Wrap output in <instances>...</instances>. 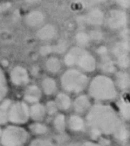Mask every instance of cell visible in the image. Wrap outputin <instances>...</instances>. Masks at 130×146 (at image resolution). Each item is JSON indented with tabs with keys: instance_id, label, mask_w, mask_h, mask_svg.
Wrapping results in <instances>:
<instances>
[{
	"instance_id": "d6a6232c",
	"label": "cell",
	"mask_w": 130,
	"mask_h": 146,
	"mask_svg": "<svg viewBox=\"0 0 130 146\" xmlns=\"http://www.w3.org/2000/svg\"><path fill=\"white\" fill-rule=\"evenodd\" d=\"M117 137L120 139H125L127 138V132L125 129H120L118 130V135Z\"/></svg>"
},
{
	"instance_id": "ab89813d",
	"label": "cell",
	"mask_w": 130,
	"mask_h": 146,
	"mask_svg": "<svg viewBox=\"0 0 130 146\" xmlns=\"http://www.w3.org/2000/svg\"><path fill=\"white\" fill-rule=\"evenodd\" d=\"M83 146H100V145H95V144H93V143H86V144H84Z\"/></svg>"
},
{
	"instance_id": "4dcf8cb0",
	"label": "cell",
	"mask_w": 130,
	"mask_h": 146,
	"mask_svg": "<svg viewBox=\"0 0 130 146\" xmlns=\"http://www.w3.org/2000/svg\"><path fill=\"white\" fill-rule=\"evenodd\" d=\"M47 110L49 112V114L53 115L56 112L57 110V104L54 102H49L47 104Z\"/></svg>"
},
{
	"instance_id": "83f0119b",
	"label": "cell",
	"mask_w": 130,
	"mask_h": 146,
	"mask_svg": "<svg viewBox=\"0 0 130 146\" xmlns=\"http://www.w3.org/2000/svg\"><path fill=\"white\" fill-rule=\"evenodd\" d=\"M39 52L42 56H49L53 53V45L52 44H43L40 47Z\"/></svg>"
},
{
	"instance_id": "7a4b0ae2",
	"label": "cell",
	"mask_w": 130,
	"mask_h": 146,
	"mask_svg": "<svg viewBox=\"0 0 130 146\" xmlns=\"http://www.w3.org/2000/svg\"><path fill=\"white\" fill-rule=\"evenodd\" d=\"M64 62L68 67L77 66L81 70L92 72L96 68L95 57L85 48L74 46L68 50L64 56Z\"/></svg>"
},
{
	"instance_id": "44dd1931",
	"label": "cell",
	"mask_w": 130,
	"mask_h": 146,
	"mask_svg": "<svg viewBox=\"0 0 130 146\" xmlns=\"http://www.w3.org/2000/svg\"><path fill=\"white\" fill-rule=\"evenodd\" d=\"M117 81L119 87L125 89L129 86V76L125 72H118L117 74Z\"/></svg>"
},
{
	"instance_id": "5b68a950",
	"label": "cell",
	"mask_w": 130,
	"mask_h": 146,
	"mask_svg": "<svg viewBox=\"0 0 130 146\" xmlns=\"http://www.w3.org/2000/svg\"><path fill=\"white\" fill-rule=\"evenodd\" d=\"M129 21L128 14L125 9L121 8H113L106 14L105 23L112 31H119L124 29Z\"/></svg>"
},
{
	"instance_id": "2e32d148",
	"label": "cell",
	"mask_w": 130,
	"mask_h": 146,
	"mask_svg": "<svg viewBox=\"0 0 130 146\" xmlns=\"http://www.w3.org/2000/svg\"><path fill=\"white\" fill-rule=\"evenodd\" d=\"M75 40L76 43L77 44V46L83 47V48L91 43L88 32H84V31L77 32V33L75 34Z\"/></svg>"
},
{
	"instance_id": "8992f818",
	"label": "cell",
	"mask_w": 130,
	"mask_h": 146,
	"mask_svg": "<svg viewBox=\"0 0 130 146\" xmlns=\"http://www.w3.org/2000/svg\"><path fill=\"white\" fill-rule=\"evenodd\" d=\"M26 133L24 129L9 127H7L1 139V143L3 146H21L26 140Z\"/></svg>"
},
{
	"instance_id": "9c48e42d",
	"label": "cell",
	"mask_w": 130,
	"mask_h": 146,
	"mask_svg": "<svg viewBox=\"0 0 130 146\" xmlns=\"http://www.w3.org/2000/svg\"><path fill=\"white\" fill-rule=\"evenodd\" d=\"M106 13L99 7L91 8L83 16V22L89 26L98 27L105 24Z\"/></svg>"
},
{
	"instance_id": "e0dca14e",
	"label": "cell",
	"mask_w": 130,
	"mask_h": 146,
	"mask_svg": "<svg viewBox=\"0 0 130 146\" xmlns=\"http://www.w3.org/2000/svg\"><path fill=\"white\" fill-rule=\"evenodd\" d=\"M39 98H40V91L37 86H32L28 87L25 95V98L26 101H28L29 103H35L38 101Z\"/></svg>"
},
{
	"instance_id": "9a60e30c",
	"label": "cell",
	"mask_w": 130,
	"mask_h": 146,
	"mask_svg": "<svg viewBox=\"0 0 130 146\" xmlns=\"http://www.w3.org/2000/svg\"><path fill=\"white\" fill-rule=\"evenodd\" d=\"M90 103L89 100L85 96H81L77 98L74 102L75 110L78 113H83L89 108Z\"/></svg>"
},
{
	"instance_id": "74e56055",
	"label": "cell",
	"mask_w": 130,
	"mask_h": 146,
	"mask_svg": "<svg viewBox=\"0 0 130 146\" xmlns=\"http://www.w3.org/2000/svg\"><path fill=\"white\" fill-rule=\"evenodd\" d=\"M4 10H5V4L0 3V15L4 12Z\"/></svg>"
},
{
	"instance_id": "7402d4cb",
	"label": "cell",
	"mask_w": 130,
	"mask_h": 146,
	"mask_svg": "<svg viewBox=\"0 0 130 146\" xmlns=\"http://www.w3.org/2000/svg\"><path fill=\"white\" fill-rule=\"evenodd\" d=\"M70 128L73 131H80L83 128V121L77 115H72L69 120Z\"/></svg>"
},
{
	"instance_id": "8fae6325",
	"label": "cell",
	"mask_w": 130,
	"mask_h": 146,
	"mask_svg": "<svg viewBox=\"0 0 130 146\" xmlns=\"http://www.w3.org/2000/svg\"><path fill=\"white\" fill-rule=\"evenodd\" d=\"M58 35V29L55 25L51 23H44L42 27L37 29L36 36L38 39L43 42L54 40Z\"/></svg>"
},
{
	"instance_id": "4fadbf2b",
	"label": "cell",
	"mask_w": 130,
	"mask_h": 146,
	"mask_svg": "<svg viewBox=\"0 0 130 146\" xmlns=\"http://www.w3.org/2000/svg\"><path fill=\"white\" fill-rule=\"evenodd\" d=\"M10 78L14 85L20 86L28 81V73L24 67L15 66L11 70Z\"/></svg>"
},
{
	"instance_id": "f1b7e54d",
	"label": "cell",
	"mask_w": 130,
	"mask_h": 146,
	"mask_svg": "<svg viewBox=\"0 0 130 146\" xmlns=\"http://www.w3.org/2000/svg\"><path fill=\"white\" fill-rule=\"evenodd\" d=\"M5 80H4V75L3 74V71L0 68V99L5 93Z\"/></svg>"
},
{
	"instance_id": "cb8c5ba5",
	"label": "cell",
	"mask_w": 130,
	"mask_h": 146,
	"mask_svg": "<svg viewBox=\"0 0 130 146\" xmlns=\"http://www.w3.org/2000/svg\"><path fill=\"white\" fill-rule=\"evenodd\" d=\"M53 45V53H57V54H61L64 53L68 47V44L66 41L63 40V41H60L55 44H52Z\"/></svg>"
},
{
	"instance_id": "d590c367",
	"label": "cell",
	"mask_w": 130,
	"mask_h": 146,
	"mask_svg": "<svg viewBox=\"0 0 130 146\" xmlns=\"http://www.w3.org/2000/svg\"><path fill=\"white\" fill-rule=\"evenodd\" d=\"M6 121V115L4 111H0V123H4Z\"/></svg>"
},
{
	"instance_id": "603a6c76",
	"label": "cell",
	"mask_w": 130,
	"mask_h": 146,
	"mask_svg": "<svg viewBox=\"0 0 130 146\" xmlns=\"http://www.w3.org/2000/svg\"><path fill=\"white\" fill-rule=\"evenodd\" d=\"M57 107H60L61 110H67L69 109L71 105L70 98L67 95L64 93H60L57 97V102H56Z\"/></svg>"
},
{
	"instance_id": "1f68e13d",
	"label": "cell",
	"mask_w": 130,
	"mask_h": 146,
	"mask_svg": "<svg viewBox=\"0 0 130 146\" xmlns=\"http://www.w3.org/2000/svg\"><path fill=\"white\" fill-rule=\"evenodd\" d=\"M31 146H52V145L48 142V141H44V140H37L35 142H33Z\"/></svg>"
},
{
	"instance_id": "ffe728a7",
	"label": "cell",
	"mask_w": 130,
	"mask_h": 146,
	"mask_svg": "<svg viewBox=\"0 0 130 146\" xmlns=\"http://www.w3.org/2000/svg\"><path fill=\"white\" fill-rule=\"evenodd\" d=\"M88 33L89 35V38H90L91 42H100L105 38L104 33L100 29H99L97 27H95V28L90 29L88 32Z\"/></svg>"
},
{
	"instance_id": "ba28073f",
	"label": "cell",
	"mask_w": 130,
	"mask_h": 146,
	"mask_svg": "<svg viewBox=\"0 0 130 146\" xmlns=\"http://www.w3.org/2000/svg\"><path fill=\"white\" fill-rule=\"evenodd\" d=\"M29 116L27 106L24 103H17L14 104L9 112V120L14 123L26 122Z\"/></svg>"
},
{
	"instance_id": "ac0fdd59",
	"label": "cell",
	"mask_w": 130,
	"mask_h": 146,
	"mask_svg": "<svg viewBox=\"0 0 130 146\" xmlns=\"http://www.w3.org/2000/svg\"><path fill=\"white\" fill-rule=\"evenodd\" d=\"M42 86H43V92L48 94V95H50L52 93L54 92L55 89H56V84H55V81L51 79V78H45L43 82H42Z\"/></svg>"
},
{
	"instance_id": "8d00e7d4",
	"label": "cell",
	"mask_w": 130,
	"mask_h": 146,
	"mask_svg": "<svg viewBox=\"0 0 130 146\" xmlns=\"http://www.w3.org/2000/svg\"><path fill=\"white\" fill-rule=\"evenodd\" d=\"M41 0H25V2L28 4H35L37 3L38 2H40Z\"/></svg>"
},
{
	"instance_id": "6da1fadb",
	"label": "cell",
	"mask_w": 130,
	"mask_h": 146,
	"mask_svg": "<svg viewBox=\"0 0 130 146\" xmlns=\"http://www.w3.org/2000/svg\"><path fill=\"white\" fill-rule=\"evenodd\" d=\"M88 120L93 128L106 133H112L118 130L119 120L116 113L107 106H95L90 111Z\"/></svg>"
},
{
	"instance_id": "60d3db41",
	"label": "cell",
	"mask_w": 130,
	"mask_h": 146,
	"mask_svg": "<svg viewBox=\"0 0 130 146\" xmlns=\"http://www.w3.org/2000/svg\"><path fill=\"white\" fill-rule=\"evenodd\" d=\"M1 133H2V131H1V129H0V134H1Z\"/></svg>"
},
{
	"instance_id": "d6986e66",
	"label": "cell",
	"mask_w": 130,
	"mask_h": 146,
	"mask_svg": "<svg viewBox=\"0 0 130 146\" xmlns=\"http://www.w3.org/2000/svg\"><path fill=\"white\" fill-rule=\"evenodd\" d=\"M45 114V110L41 104L33 105L30 110V115L34 120H41Z\"/></svg>"
},
{
	"instance_id": "3957f363",
	"label": "cell",
	"mask_w": 130,
	"mask_h": 146,
	"mask_svg": "<svg viewBox=\"0 0 130 146\" xmlns=\"http://www.w3.org/2000/svg\"><path fill=\"white\" fill-rule=\"evenodd\" d=\"M89 91L93 98L100 100L113 99L117 95L112 80L105 75L96 76L91 82Z\"/></svg>"
},
{
	"instance_id": "f35d334b",
	"label": "cell",
	"mask_w": 130,
	"mask_h": 146,
	"mask_svg": "<svg viewBox=\"0 0 130 146\" xmlns=\"http://www.w3.org/2000/svg\"><path fill=\"white\" fill-rule=\"evenodd\" d=\"M73 3H75V4H81V3H84L86 0H71Z\"/></svg>"
},
{
	"instance_id": "52a82bcc",
	"label": "cell",
	"mask_w": 130,
	"mask_h": 146,
	"mask_svg": "<svg viewBox=\"0 0 130 146\" xmlns=\"http://www.w3.org/2000/svg\"><path fill=\"white\" fill-rule=\"evenodd\" d=\"M112 53L117 59L118 64L122 68L129 66V40L117 42L112 47Z\"/></svg>"
},
{
	"instance_id": "d4e9b609",
	"label": "cell",
	"mask_w": 130,
	"mask_h": 146,
	"mask_svg": "<svg viewBox=\"0 0 130 146\" xmlns=\"http://www.w3.org/2000/svg\"><path fill=\"white\" fill-rule=\"evenodd\" d=\"M120 110L124 117L127 119L129 118V103L124 99H123L120 103Z\"/></svg>"
},
{
	"instance_id": "5bb4252c",
	"label": "cell",
	"mask_w": 130,
	"mask_h": 146,
	"mask_svg": "<svg viewBox=\"0 0 130 146\" xmlns=\"http://www.w3.org/2000/svg\"><path fill=\"white\" fill-rule=\"evenodd\" d=\"M46 68L53 74L58 73L61 68V62L60 59L56 56H50L46 60L45 62Z\"/></svg>"
},
{
	"instance_id": "484cf974",
	"label": "cell",
	"mask_w": 130,
	"mask_h": 146,
	"mask_svg": "<svg viewBox=\"0 0 130 146\" xmlns=\"http://www.w3.org/2000/svg\"><path fill=\"white\" fill-rule=\"evenodd\" d=\"M54 126L58 131H63L65 128V116L63 115H59L54 120Z\"/></svg>"
},
{
	"instance_id": "30bf717a",
	"label": "cell",
	"mask_w": 130,
	"mask_h": 146,
	"mask_svg": "<svg viewBox=\"0 0 130 146\" xmlns=\"http://www.w3.org/2000/svg\"><path fill=\"white\" fill-rule=\"evenodd\" d=\"M24 21L27 27L37 29L45 23L46 15L40 9H32L26 14Z\"/></svg>"
},
{
	"instance_id": "e575fe53",
	"label": "cell",
	"mask_w": 130,
	"mask_h": 146,
	"mask_svg": "<svg viewBox=\"0 0 130 146\" xmlns=\"http://www.w3.org/2000/svg\"><path fill=\"white\" fill-rule=\"evenodd\" d=\"M86 1H89V3H93V4H102V3H106L108 0H86Z\"/></svg>"
},
{
	"instance_id": "f546056e",
	"label": "cell",
	"mask_w": 130,
	"mask_h": 146,
	"mask_svg": "<svg viewBox=\"0 0 130 146\" xmlns=\"http://www.w3.org/2000/svg\"><path fill=\"white\" fill-rule=\"evenodd\" d=\"M116 4L118 6V8H121L123 9H127L130 6V0H113Z\"/></svg>"
},
{
	"instance_id": "277c9868",
	"label": "cell",
	"mask_w": 130,
	"mask_h": 146,
	"mask_svg": "<svg viewBox=\"0 0 130 146\" xmlns=\"http://www.w3.org/2000/svg\"><path fill=\"white\" fill-rule=\"evenodd\" d=\"M87 82V76L77 69H69L61 77L62 87L68 92H78L85 87Z\"/></svg>"
},
{
	"instance_id": "836d02e7",
	"label": "cell",
	"mask_w": 130,
	"mask_h": 146,
	"mask_svg": "<svg viewBox=\"0 0 130 146\" xmlns=\"http://www.w3.org/2000/svg\"><path fill=\"white\" fill-rule=\"evenodd\" d=\"M9 105H10V101L5 100L4 102H3L2 105L0 106V110H1V111H5V110H7L9 108Z\"/></svg>"
},
{
	"instance_id": "4316f807",
	"label": "cell",
	"mask_w": 130,
	"mask_h": 146,
	"mask_svg": "<svg viewBox=\"0 0 130 146\" xmlns=\"http://www.w3.org/2000/svg\"><path fill=\"white\" fill-rule=\"evenodd\" d=\"M31 130L34 133H37V134H43V133H45L47 132V127L46 126L43 125V124H33L31 126Z\"/></svg>"
},
{
	"instance_id": "7c38bea8",
	"label": "cell",
	"mask_w": 130,
	"mask_h": 146,
	"mask_svg": "<svg viewBox=\"0 0 130 146\" xmlns=\"http://www.w3.org/2000/svg\"><path fill=\"white\" fill-rule=\"evenodd\" d=\"M97 54L100 56V67L101 68L107 73H112L115 71L116 67L114 64V62L111 58L108 49L105 45H100L96 50Z\"/></svg>"
}]
</instances>
